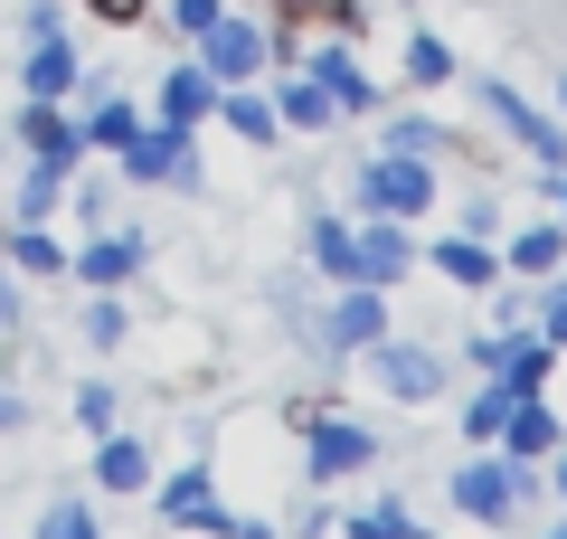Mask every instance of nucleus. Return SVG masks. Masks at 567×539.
I'll return each mask as SVG.
<instances>
[{"mask_svg":"<svg viewBox=\"0 0 567 539\" xmlns=\"http://www.w3.org/2000/svg\"><path fill=\"white\" fill-rule=\"evenodd\" d=\"M350 200H360L369 218H416V209L435 200V180H425V152H379L360 180H350Z\"/></svg>","mask_w":567,"mask_h":539,"instance_id":"nucleus-1","label":"nucleus"},{"mask_svg":"<svg viewBox=\"0 0 567 539\" xmlns=\"http://www.w3.org/2000/svg\"><path fill=\"white\" fill-rule=\"evenodd\" d=\"M406 265H416V246H406V218H369V227H350V275L341 284H398Z\"/></svg>","mask_w":567,"mask_h":539,"instance_id":"nucleus-2","label":"nucleus"},{"mask_svg":"<svg viewBox=\"0 0 567 539\" xmlns=\"http://www.w3.org/2000/svg\"><path fill=\"white\" fill-rule=\"evenodd\" d=\"M483 104H492V123H502V133L520 142L529 161H548V171H558V161H567V133H558V123H548V114H539V104H529V95H511L502 77H483Z\"/></svg>","mask_w":567,"mask_h":539,"instance_id":"nucleus-3","label":"nucleus"},{"mask_svg":"<svg viewBox=\"0 0 567 539\" xmlns=\"http://www.w3.org/2000/svg\"><path fill=\"white\" fill-rule=\"evenodd\" d=\"M199 67H208L218 85H246V77L265 67V29H256V20H227V10H218V20L199 29Z\"/></svg>","mask_w":567,"mask_h":539,"instance_id":"nucleus-4","label":"nucleus"},{"mask_svg":"<svg viewBox=\"0 0 567 539\" xmlns=\"http://www.w3.org/2000/svg\"><path fill=\"white\" fill-rule=\"evenodd\" d=\"M520 492H529V474H520L511 455H502V464L483 455V464H464V474H454V501H464L473 520H511V511H520Z\"/></svg>","mask_w":567,"mask_h":539,"instance_id":"nucleus-5","label":"nucleus"},{"mask_svg":"<svg viewBox=\"0 0 567 539\" xmlns=\"http://www.w3.org/2000/svg\"><path fill=\"white\" fill-rule=\"evenodd\" d=\"M379 332H388V303H379V284H341V303H331V350H379Z\"/></svg>","mask_w":567,"mask_h":539,"instance_id":"nucleus-6","label":"nucleus"},{"mask_svg":"<svg viewBox=\"0 0 567 539\" xmlns=\"http://www.w3.org/2000/svg\"><path fill=\"white\" fill-rule=\"evenodd\" d=\"M20 77H29V95H48V104L76 95L85 67H76V48H66V29H39V39H29V67H20Z\"/></svg>","mask_w":567,"mask_h":539,"instance_id":"nucleus-7","label":"nucleus"},{"mask_svg":"<svg viewBox=\"0 0 567 539\" xmlns=\"http://www.w3.org/2000/svg\"><path fill=\"white\" fill-rule=\"evenodd\" d=\"M123 171H133V180H199V171H189V133H181V123L133 133V142H123Z\"/></svg>","mask_w":567,"mask_h":539,"instance_id":"nucleus-8","label":"nucleus"},{"mask_svg":"<svg viewBox=\"0 0 567 539\" xmlns=\"http://www.w3.org/2000/svg\"><path fill=\"white\" fill-rule=\"evenodd\" d=\"M360 464H369V426L312 417V482H341V474H360Z\"/></svg>","mask_w":567,"mask_h":539,"instance_id":"nucleus-9","label":"nucleus"},{"mask_svg":"<svg viewBox=\"0 0 567 539\" xmlns=\"http://www.w3.org/2000/svg\"><path fill=\"white\" fill-rule=\"evenodd\" d=\"M379 388L388 398H435V388H445V359L435 350H388L379 340Z\"/></svg>","mask_w":567,"mask_h":539,"instance_id":"nucleus-10","label":"nucleus"},{"mask_svg":"<svg viewBox=\"0 0 567 539\" xmlns=\"http://www.w3.org/2000/svg\"><path fill=\"white\" fill-rule=\"evenodd\" d=\"M492 379H502V388H520V398H539V379H548V340L502 332V350H492Z\"/></svg>","mask_w":567,"mask_h":539,"instance_id":"nucleus-11","label":"nucleus"},{"mask_svg":"<svg viewBox=\"0 0 567 539\" xmlns=\"http://www.w3.org/2000/svg\"><path fill=\"white\" fill-rule=\"evenodd\" d=\"M312 85H322V95L341 104V114H369V104H379V85H369L360 67H350V48H322V58H312Z\"/></svg>","mask_w":567,"mask_h":539,"instance_id":"nucleus-12","label":"nucleus"},{"mask_svg":"<svg viewBox=\"0 0 567 539\" xmlns=\"http://www.w3.org/2000/svg\"><path fill=\"white\" fill-rule=\"evenodd\" d=\"M502 445H511V464H529V455H558V417H548L539 398H511V417H502Z\"/></svg>","mask_w":567,"mask_h":539,"instance_id":"nucleus-13","label":"nucleus"},{"mask_svg":"<svg viewBox=\"0 0 567 539\" xmlns=\"http://www.w3.org/2000/svg\"><path fill=\"white\" fill-rule=\"evenodd\" d=\"M208 114H218V77H208V67H181V77L162 85V123L189 133V123H208Z\"/></svg>","mask_w":567,"mask_h":539,"instance_id":"nucleus-14","label":"nucleus"},{"mask_svg":"<svg viewBox=\"0 0 567 539\" xmlns=\"http://www.w3.org/2000/svg\"><path fill=\"white\" fill-rule=\"evenodd\" d=\"M76 265H85V284H104V294H114V284H123V275H133V265H142V237H133V227H123V237H114V227H104V237L85 246Z\"/></svg>","mask_w":567,"mask_h":539,"instance_id":"nucleus-15","label":"nucleus"},{"mask_svg":"<svg viewBox=\"0 0 567 539\" xmlns=\"http://www.w3.org/2000/svg\"><path fill=\"white\" fill-rule=\"evenodd\" d=\"M435 265H445V284H473V294L502 284V256H492L483 237H445V246H435Z\"/></svg>","mask_w":567,"mask_h":539,"instance_id":"nucleus-16","label":"nucleus"},{"mask_svg":"<svg viewBox=\"0 0 567 539\" xmlns=\"http://www.w3.org/2000/svg\"><path fill=\"white\" fill-rule=\"evenodd\" d=\"M95 482H104V492H142V482H152V455H142L133 436H104V455H95Z\"/></svg>","mask_w":567,"mask_h":539,"instance_id":"nucleus-17","label":"nucleus"},{"mask_svg":"<svg viewBox=\"0 0 567 539\" xmlns=\"http://www.w3.org/2000/svg\"><path fill=\"white\" fill-rule=\"evenodd\" d=\"M162 511L171 520H208V530H218V492H208V464H189V474H171V492H162Z\"/></svg>","mask_w":567,"mask_h":539,"instance_id":"nucleus-18","label":"nucleus"},{"mask_svg":"<svg viewBox=\"0 0 567 539\" xmlns=\"http://www.w3.org/2000/svg\"><path fill=\"white\" fill-rule=\"evenodd\" d=\"M10 265H29V275H58L66 246L48 237V218H20V237H10Z\"/></svg>","mask_w":567,"mask_h":539,"instance_id":"nucleus-19","label":"nucleus"},{"mask_svg":"<svg viewBox=\"0 0 567 539\" xmlns=\"http://www.w3.org/2000/svg\"><path fill=\"white\" fill-rule=\"evenodd\" d=\"M331 114H341V104H331V95H322L312 77H303V85H284V123H293V133H322Z\"/></svg>","mask_w":567,"mask_h":539,"instance_id":"nucleus-20","label":"nucleus"},{"mask_svg":"<svg viewBox=\"0 0 567 539\" xmlns=\"http://www.w3.org/2000/svg\"><path fill=\"white\" fill-rule=\"evenodd\" d=\"M218 114L237 123L246 142H275V123H284V114H275V104H265V95H218Z\"/></svg>","mask_w":567,"mask_h":539,"instance_id":"nucleus-21","label":"nucleus"},{"mask_svg":"<svg viewBox=\"0 0 567 539\" xmlns=\"http://www.w3.org/2000/svg\"><path fill=\"white\" fill-rule=\"evenodd\" d=\"M558 256H567V227H529V237L511 246V265H520V275H548Z\"/></svg>","mask_w":567,"mask_h":539,"instance_id":"nucleus-22","label":"nucleus"},{"mask_svg":"<svg viewBox=\"0 0 567 539\" xmlns=\"http://www.w3.org/2000/svg\"><path fill=\"white\" fill-rule=\"evenodd\" d=\"M39 539H104V530H95L85 501H48V511H39Z\"/></svg>","mask_w":567,"mask_h":539,"instance_id":"nucleus-23","label":"nucleus"},{"mask_svg":"<svg viewBox=\"0 0 567 539\" xmlns=\"http://www.w3.org/2000/svg\"><path fill=\"white\" fill-rule=\"evenodd\" d=\"M406 77H416V85H445L454 77V48L445 39H406Z\"/></svg>","mask_w":567,"mask_h":539,"instance_id":"nucleus-24","label":"nucleus"},{"mask_svg":"<svg viewBox=\"0 0 567 539\" xmlns=\"http://www.w3.org/2000/svg\"><path fill=\"white\" fill-rule=\"evenodd\" d=\"M511 398H520V388H502V379H492V388H483V398H473V407H464V426H473V436H483V445H492V436H502V417H511Z\"/></svg>","mask_w":567,"mask_h":539,"instance_id":"nucleus-25","label":"nucleus"},{"mask_svg":"<svg viewBox=\"0 0 567 539\" xmlns=\"http://www.w3.org/2000/svg\"><path fill=\"white\" fill-rule=\"evenodd\" d=\"M312 265L322 275H350V227L341 218H312Z\"/></svg>","mask_w":567,"mask_h":539,"instance_id":"nucleus-26","label":"nucleus"},{"mask_svg":"<svg viewBox=\"0 0 567 539\" xmlns=\"http://www.w3.org/2000/svg\"><path fill=\"white\" fill-rule=\"evenodd\" d=\"M142 123H133V104H95V123H85V142H104V152H123Z\"/></svg>","mask_w":567,"mask_h":539,"instance_id":"nucleus-27","label":"nucleus"},{"mask_svg":"<svg viewBox=\"0 0 567 539\" xmlns=\"http://www.w3.org/2000/svg\"><path fill=\"white\" fill-rule=\"evenodd\" d=\"M350 539H416L406 511H350Z\"/></svg>","mask_w":567,"mask_h":539,"instance_id":"nucleus-28","label":"nucleus"},{"mask_svg":"<svg viewBox=\"0 0 567 539\" xmlns=\"http://www.w3.org/2000/svg\"><path fill=\"white\" fill-rule=\"evenodd\" d=\"M123 332H133V322H123V303H114V294H104V303H95V313H85V340H95V350H114V340H123Z\"/></svg>","mask_w":567,"mask_h":539,"instance_id":"nucleus-29","label":"nucleus"},{"mask_svg":"<svg viewBox=\"0 0 567 539\" xmlns=\"http://www.w3.org/2000/svg\"><path fill=\"white\" fill-rule=\"evenodd\" d=\"M76 417L95 426V436H114V388H104V379H95V388H76Z\"/></svg>","mask_w":567,"mask_h":539,"instance_id":"nucleus-30","label":"nucleus"},{"mask_svg":"<svg viewBox=\"0 0 567 539\" xmlns=\"http://www.w3.org/2000/svg\"><path fill=\"white\" fill-rule=\"evenodd\" d=\"M388 152H435V123H416V114H406L398 133H388Z\"/></svg>","mask_w":567,"mask_h":539,"instance_id":"nucleus-31","label":"nucleus"},{"mask_svg":"<svg viewBox=\"0 0 567 539\" xmlns=\"http://www.w3.org/2000/svg\"><path fill=\"white\" fill-rule=\"evenodd\" d=\"M275 10H293V20H341L350 0H275Z\"/></svg>","mask_w":567,"mask_h":539,"instance_id":"nucleus-32","label":"nucleus"},{"mask_svg":"<svg viewBox=\"0 0 567 539\" xmlns=\"http://www.w3.org/2000/svg\"><path fill=\"white\" fill-rule=\"evenodd\" d=\"M208 20H218V0H181V29H189V39H199Z\"/></svg>","mask_w":567,"mask_h":539,"instance_id":"nucleus-33","label":"nucleus"},{"mask_svg":"<svg viewBox=\"0 0 567 539\" xmlns=\"http://www.w3.org/2000/svg\"><path fill=\"white\" fill-rule=\"evenodd\" d=\"M548 340H567V294H548Z\"/></svg>","mask_w":567,"mask_h":539,"instance_id":"nucleus-34","label":"nucleus"},{"mask_svg":"<svg viewBox=\"0 0 567 539\" xmlns=\"http://www.w3.org/2000/svg\"><path fill=\"white\" fill-rule=\"evenodd\" d=\"M0 322H20V294H10V265H0Z\"/></svg>","mask_w":567,"mask_h":539,"instance_id":"nucleus-35","label":"nucleus"},{"mask_svg":"<svg viewBox=\"0 0 567 539\" xmlns=\"http://www.w3.org/2000/svg\"><path fill=\"white\" fill-rule=\"evenodd\" d=\"M95 10H104V20H133V10H142V0H95Z\"/></svg>","mask_w":567,"mask_h":539,"instance_id":"nucleus-36","label":"nucleus"},{"mask_svg":"<svg viewBox=\"0 0 567 539\" xmlns=\"http://www.w3.org/2000/svg\"><path fill=\"white\" fill-rule=\"evenodd\" d=\"M0 426H20V398H0Z\"/></svg>","mask_w":567,"mask_h":539,"instance_id":"nucleus-37","label":"nucleus"},{"mask_svg":"<svg viewBox=\"0 0 567 539\" xmlns=\"http://www.w3.org/2000/svg\"><path fill=\"white\" fill-rule=\"evenodd\" d=\"M548 190H558V218H567V180H548Z\"/></svg>","mask_w":567,"mask_h":539,"instance_id":"nucleus-38","label":"nucleus"},{"mask_svg":"<svg viewBox=\"0 0 567 539\" xmlns=\"http://www.w3.org/2000/svg\"><path fill=\"white\" fill-rule=\"evenodd\" d=\"M558 492H567V455H558Z\"/></svg>","mask_w":567,"mask_h":539,"instance_id":"nucleus-39","label":"nucleus"},{"mask_svg":"<svg viewBox=\"0 0 567 539\" xmlns=\"http://www.w3.org/2000/svg\"><path fill=\"white\" fill-rule=\"evenodd\" d=\"M558 539H567V530H558Z\"/></svg>","mask_w":567,"mask_h":539,"instance_id":"nucleus-40","label":"nucleus"}]
</instances>
